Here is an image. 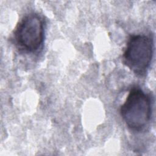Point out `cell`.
I'll return each mask as SVG.
<instances>
[{
	"label": "cell",
	"mask_w": 156,
	"mask_h": 156,
	"mask_svg": "<svg viewBox=\"0 0 156 156\" xmlns=\"http://www.w3.org/2000/svg\"><path fill=\"white\" fill-rule=\"evenodd\" d=\"M120 114L129 129L138 132L144 130L152 116L150 96L140 87H133L120 107Z\"/></svg>",
	"instance_id": "cell-1"
},
{
	"label": "cell",
	"mask_w": 156,
	"mask_h": 156,
	"mask_svg": "<svg viewBox=\"0 0 156 156\" xmlns=\"http://www.w3.org/2000/svg\"><path fill=\"white\" fill-rule=\"evenodd\" d=\"M154 52L153 39L144 34L132 35L123 54L124 63L138 76L144 75L149 69Z\"/></svg>",
	"instance_id": "cell-2"
},
{
	"label": "cell",
	"mask_w": 156,
	"mask_h": 156,
	"mask_svg": "<svg viewBox=\"0 0 156 156\" xmlns=\"http://www.w3.org/2000/svg\"><path fill=\"white\" fill-rule=\"evenodd\" d=\"M44 37V24L38 13H30L25 15L16 26L14 39L21 50L34 53L41 48Z\"/></svg>",
	"instance_id": "cell-3"
}]
</instances>
